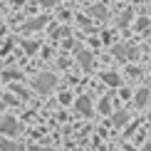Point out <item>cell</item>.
<instances>
[{
	"label": "cell",
	"instance_id": "8992f818",
	"mask_svg": "<svg viewBox=\"0 0 151 151\" xmlns=\"http://www.w3.org/2000/svg\"><path fill=\"white\" fill-rule=\"evenodd\" d=\"M114 52H116V55H119V57H122V60H127V57H131V50H129V47H116Z\"/></svg>",
	"mask_w": 151,
	"mask_h": 151
},
{
	"label": "cell",
	"instance_id": "7a4b0ae2",
	"mask_svg": "<svg viewBox=\"0 0 151 151\" xmlns=\"http://www.w3.org/2000/svg\"><path fill=\"white\" fill-rule=\"evenodd\" d=\"M77 109L82 111V114H89V111H92V102H89V99H84V97H82L79 102H77Z\"/></svg>",
	"mask_w": 151,
	"mask_h": 151
},
{
	"label": "cell",
	"instance_id": "52a82bcc",
	"mask_svg": "<svg viewBox=\"0 0 151 151\" xmlns=\"http://www.w3.org/2000/svg\"><path fill=\"white\" fill-rule=\"evenodd\" d=\"M127 119H129V116H127V114H124V111H122V114H116V116H114V124H124V122H127Z\"/></svg>",
	"mask_w": 151,
	"mask_h": 151
},
{
	"label": "cell",
	"instance_id": "ba28073f",
	"mask_svg": "<svg viewBox=\"0 0 151 151\" xmlns=\"http://www.w3.org/2000/svg\"><path fill=\"white\" fill-rule=\"evenodd\" d=\"M146 151H151V141H149V144H146Z\"/></svg>",
	"mask_w": 151,
	"mask_h": 151
},
{
	"label": "cell",
	"instance_id": "277c9868",
	"mask_svg": "<svg viewBox=\"0 0 151 151\" xmlns=\"http://www.w3.org/2000/svg\"><path fill=\"white\" fill-rule=\"evenodd\" d=\"M102 79L106 82V84H111V87H116V84H119V77H116V74H111V72H104V74H102Z\"/></svg>",
	"mask_w": 151,
	"mask_h": 151
},
{
	"label": "cell",
	"instance_id": "3957f363",
	"mask_svg": "<svg viewBox=\"0 0 151 151\" xmlns=\"http://www.w3.org/2000/svg\"><path fill=\"white\" fill-rule=\"evenodd\" d=\"M15 129H17V124L12 122V119H5V122H3V131H5V134H15Z\"/></svg>",
	"mask_w": 151,
	"mask_h": 151
},
{
	"label": "cell",
	"instance_id": "6da1fadb",
	"mask_svg": "<svg viewBox=\"0 0 151 151\" xmlns=\"http://www.w3.org/2000/svg\"><path fill=\"white\" fill-rule=\"evenodd\" d=\"M35 87H37L40 92H47V89H52V87H55V77H52V74H42V77L35 82Z\"/></svg>",
	"mask_w": 151,
	"mask_h": 151
},
{
	"label": "cell",
	"instance_id": "5b68a950",
	"mask_svg": "<svg viewBox=\"0 0 151 151\" xmlns=\"http://www.w3.org/2000/svg\"><path fill=\"white\" fill-rule=\"evenodd\" d=\"M146 102H149V92H146V89H141L139 94H136V104H139V106H144Z\"/></svg>",
	"mask_w": 151,
	"mask_h": 151
}]
</instances>
